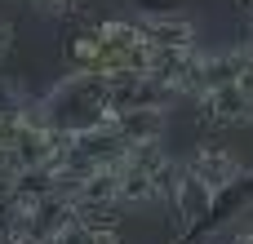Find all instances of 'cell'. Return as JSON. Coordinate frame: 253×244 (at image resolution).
Wrapping results in <instances>:
<instances>
[{
  "label": "cell",
  "instance_id": "obj_8",
  "mask_svg": "<svg viewBox=\"0 0 253 244\" xmlns=\"http://www.w3.org/2000/svg\"><path fill=\"white\" fill-rule=\"evenodd\" d=\"M249 44H253V40H249Z\"/></svg>",
  "mask_w": 253,
  "mask_h": 244
},
{
  "label": "cell",
  "instance_id": "obj_2",
  "mask_svg": "<svg viewBox=\"0 0 253 244\" xmlns=\"http://www.w3.org/2000/svg\"><path fill=\"white\" fill-rule=\"evenodd\" d=\"M196 111L209 129H236L253 120V62L245 71H236L231 80H222L218 89H209L205 98H196Z\"/></svg>",
  "mask_w": 253,
  "mask_h": 244
},
{
  "label": "cell",
  "instance_id": "obj_3",
  "mask_svg": "<svg viewBox=\"0 0 253 244\" xmlns=\"http://www.w3.org/2000/svg\"><path fill=\"white\" fill-rule=\"evenodd\" d=\"M182 164H187V169H191V173H196V178H200L213 196H218L222 187H231V182L245 173V164H240L227 147H218V142H200V147H196Z\"/></svg>",
  "mask_w": 253,
  "mask_h": 244
},
{
  "label": "cell",
  "instance_id": "obj_4",
  "mask_svg": "<svg viewBox=\"0 0 253 244\" xmlns=\"http://www.w3.org/2000/svg\"><path fill=\"white\" fill-rule=\"evenodd\" d=\"M58 244H120V236H116V222L89 218V222H76L71 231H62Z\"/></svg>",
  "mask_w": 253,
  "mask_h": 244
},
{
  "label": "cell",
  "instance_id": "obj_5",
  "mask_svg": "<svg viewBox=\"0 0 253 244\" xmlns=\"http://www.w3.org/2000/svg\"><path fill=\"white\" fill-rule=\"evenodd\" d=\"M9 49H13V27H9V22H0V62L9 58Z\"/></svg>",
  "mask_w": 253,
  "mask_h": 244
},
{
  "label": "cell",
  "instance_id": "obj_1",
  "mask_svg": "<svg viewBox=\"0 0 253 244\" xmlns=\"http://www.w3.org/2000/svg\"><path fill=\"white\" fill-rule=\"evenodd\" d=\"M62 49L71 58V71H93V76H111V80H129V76L151 80V71H156V53H151L138 18H107V22L76 27Z\"/></svg>",
  "mask_w": 253,
  "mask_h": 244
},
{
  "label": "cell",
  "instance_id": "obj_6",
  "mask_svg": "<svg viewBox=\"0 0 253 244\" xmlns=\"http://www.w3.org/2000/svg\"><path fill=\"white\" fill-rule=\"evenodd\" d=\"M231 244H253V227H249V231H240V236H231Z\"/></svg>",
  "mask_w": 253,
  "mask_h": 244
},
{
  "label": "cell",
  "instance_id": "obj_7",
  "mask_svg": "<svg viewBox=\"0 0 253 244\" xmlns=\"http://www.w3.org/2000/svg\"><path fill=\"white\" fill-rule=\"evenodd\" d=\"M240 9H245V13H249V18H253V0H240Z\"/></svg>",
  "mask_w": 253,
  "mask_h": 244
}]
</instances>
